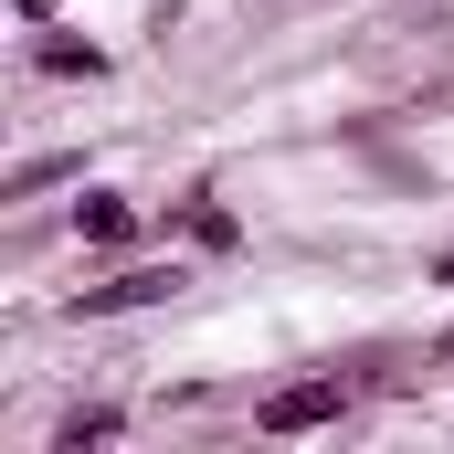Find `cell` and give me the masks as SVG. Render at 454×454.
<instances>
[{"instance_id": "cell-1", "label": "cell", "mask_w": 454, "mask_h": 454, "mask_svg": "<svg viewBox=\"0 0 454 454\" xmlns=\"http://www.w3.org/2000/svg\"><path fill=\"white\" fill-rule=\"evenodd\" d=\"M348 412V380L328 370V380H286V391H264L254 402V434H328Z\"/></svg>"}, {"instance_id": "cell-2", "label": "cell", "mask_w": 454, "mask_h": 454, "mask_svg": "<svg viewBox=\"0 0 454 454\" xmlns=\"http://www.w3.org/2000/svg\"><path fill=\"white\" fill-rule=\"evenodd\" d=\"M191 286V264L169 254V264H127V275H106V286H85L74 296V317H127V307H169Z\"/></svg>"}, {"instance_id": "cell-3", "label": "cell", "mask_w": 454, "mask_h": 454, "mask_svg": "<svg viewBox=\"0 0 454 454\" xmlns=\"http://www.w3.org/2000/svg\"><path fill=\"white\" fill-rule=\"evenodd\" d=\"M32 74H53V85H106L116 53L85 43V32H64V21H43V32H32Z\"/></svg>"}, {"instance_id": "cell-4", "label": "cell", "mask_w": 454, "mask_h": 454, "mask_svg": "<svg viewBox=\"0 0 454 454\" xmlns=\"http://www.w3.org/2000/svg\"><path fill=\"white\" fill-rule=\"evenodd\" d=\"M169 232H180L191 254H212V264H223V254H243V212H232L223 191H191V201H169Z\"/></svg>"}, {"instance_id": "cell-5", "label": "cell", "mask_w": 454, "mask_h": 454, "mask_svg": "<svg viewBox=\"0 0 454 454\" xmlns=\"http://www.w3.org/2000/svg\"><path fill=\"white\" fill-rule=\"evenodd\" d=\"M74 232H85L96 254H127V243H137V212H127L116 191H85V201H74Z\"/></svg>"}, {"instance_id": "cell-6", "label": "cell", "mask_w": 454, "mask_h": 454, "mask_svg": "<svg viewBox=\"0 0 454 454\" xmlns=\"http://www.w3.org/2000/svg\"><path fill=\"white\" fill-rule=\"evenodd\" d=\"M64 180H85V148H53V159H21V169L0 180V201H43V191H64Z\"/></svg>"}, {"instance_id": "cell-7", "label": "cell", "mask_w": 454, "mask_h": 454, "mask_svg": "<svg viewBox=\"0 0 454 454\" xmlns=\"http://www.w3.org/2000/svg\"><path fill=\"white\" fill-rule=\"evenodd\" d=\"M116 434H127V412H116V402H74V412L53 423V454H85V444H116Z\"/></svg>"}, {"instance_id": "cell-8", "label": "cell", "mask_w": 454, "mask_h": 454, "mask_svg": "<svg viewBox=\"0 0 454 454\" xmlns=\"http://www.w3.org/2000/svg\"><path fill=\"white\" fill-rule=\"evenodd\" d=\"M11 11H21V21H32V32H43V21H53V0H11Z\"/></svg>"}, {"instance_id": "cell-9", "label": "cell", "mask_w": 454, "mask_h": 454, "mask_svg": "<svg viewBox=\"0 0 454 454\" xmlns=\"http://www.w3.org/2000/svg\"><path fill=\"white\" fill-rule=\"evenodd\" d=\"M434 286H454V243H444V254H434Z\"/></svg>"}, {"instance_id": "cell-10", "label": "cell", "mask_w": 454, "mask_h": 454, "mask_svg": "<svg viewBox=\"0 0 454 454\" xmlns=\"http://www.w3.org/2000/svg\"><path fill=\"white\" fill-rule=\"evenodd\" d=\"M434 370H454V328H444V339H434Z\"/></svg>"}]
</instances>
